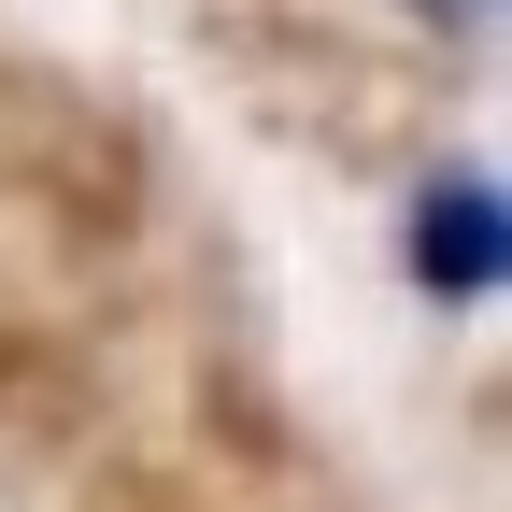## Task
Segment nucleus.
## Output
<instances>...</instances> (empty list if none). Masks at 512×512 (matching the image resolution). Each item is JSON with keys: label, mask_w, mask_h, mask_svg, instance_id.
Returning <instances> with one entry per match:
<instances>
[{"label": "nucleus", "mask_w": 512, "mask_h": 512, "mask_svg": "<svg viewBox=\"0 0 512 512\" xmlns=\"http://www.w3.org/2000/svg\"><path fill=\"white\" fill-rule=\"evenodd\" d=\"M413 228H427V242H413V256H427V285H484V271H498V200H484V185H456V200L427 185V214H413Z\"/></svg>", "instance_id": "1"}]
</instances>
